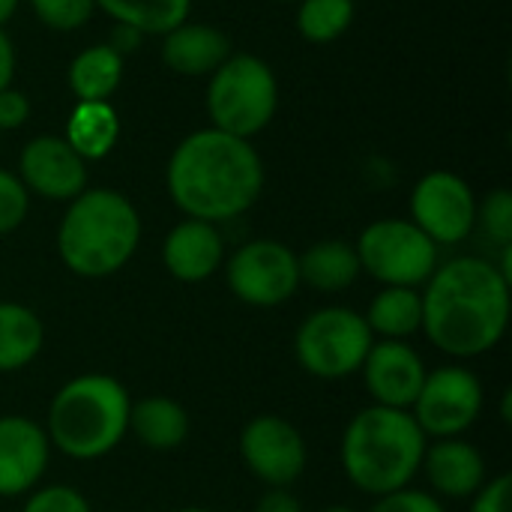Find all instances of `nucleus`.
Here are the masks:
<instances>
[{
  "instance_id": "obj_1",
  "label": "nucleus",
  "mask_w": 512,
  "mask_h": 512,
  "mask_svg": "<svg viewBox=\"0 0 512 512\" xmlns=\"http://www.w3.org/2000/svg\"><path fill=\"white\" fill-rule=\"evenodd\" d=\"M510 279L486 258H453L423 285V336L447 357L474 360L501 345L510 327Z\"/></svg>"
},
{
  "instance_id": "obj_2",
  "label": "nucleus",
  "mask_w": 512,
  "mask_h": 512,
  "mask_svg": "<svg viewBox=\"0 0 512 512\" xmlns=\"http://www.w3.org/2000/svg\"><path fill=\"white\" fill-rule=\"evenodd\" d=\"M165 186L186 219L210 225L243 216L264 189V162L246 138L219 129L186 135L165 168Z\"/></svg>"
},
{
  "instance_id": "obj_3",
  "label": "nucleus",
  "mask_w": 512,
  "mask_h": 512,
  "mask_svg": "<svg viewBox=\"0 0 512 512\" xmlns=\"http://www.w3.org/2000/svg\"><path fill=\"white\" fill-rule=\"evenodd\" d=\"M429 438L411 411L369 405L342 432V471L348 483L372 498L408 489L423 465Z\"/></svg>"
},
{
  "instance_id": "obj_4",
  "label": "nucleus",
  "mask_w": 512,
  "mask_h": 512,
  "mask_svg": "<svg viewBox=\"0 0 512 512\" xmlns=\"http://www.w3.org/2000/svg\"><path fill=\"white\" fill-rule=\"evenodd\" d=\"M129 390L102 372L69 378L48 402L45 435L51 450L72 462H96L129 435Z\"/></svg>"
},
{
  "instance_id": "obj_5",
  "label": "nucleus",
  "mask_w": 512,
  "mask_h": 512,
  "mask_svg": "<svg viewBox=\"0 0 512 512\" xmlns=\"http://www.w3.org/2000/svg\"><path fill=\"white\" fill-rule=\"evenodd\" d=\"M141 216L117 189H84L57 225V255L81 279H108L138 252Z\"/></svg>"
},
{
  "instance_id": "obj_6",
  "label": "nucleus",
  "mask_w": 512,
  "mask_h": 512,
  "mask_svg": "<svg viewBox=\"0 0 512 512\" xmlns=\"http://www.w3.org/2000/svg\"><path fill=\"white\" fill-rule=\"evenodd\" d=\"M276 105V75L255 54H234L210 75L207 114L213 120V129L219 132L249 141L273 120Z\"/></svg>"
},
{
  "instance_id": "obj_7",
  "label": "nucleus",
  "mask_w": 512,
  "mask_h": 512,
  "mask_svg": "<svg viewBox=\"0 0 512 512\" xmlns=\"http://www.w3.org/2000/svg\"><path fill=\"white\" fill-rule=\"evenodd\" d=\"M375 336L366 318L348 306H321L309 312L294 333L297 363L321 381L360 375Z\"/></svg>"
},
{
  "instance_id": "obj_8",
  "label": "nucleus",
  "mask_w": 512,
  "mask_h": 512,
  "mask_svg": "<svg viewBox=\"0 0 512 512\" xmlns=\"http://www.w3.org/2000/svg\"><path fill=\"white\" fill-rule=\"evenodd\" d=\"M360 270L384 288H423L438 270V246L411 219H378L354 243Z\"/></svg>"
},
{
  "instance_id": "obj_9",
  "label": "nucleus",
  "mask_w": 512,
  "mask_h": 512,
  "mask_svg": "<svg viewBox=\"0 0 512 512\" xmlns=\"http://www.w3.org/2000/svg\"><path fill=\"white\" fill-rule=\"evenodd\" d=\"M483 405H486L483 381L471 369L459 363H447L441 369L426 372L420 396L411 405V417L417 420V426L429 441L465 438V432L474 429V423L480 420Z\"/></svg>"
},
{
  "instance_id": "obj_10",
  "label": "nucleus",
  "mask_w": 512,
  "mask_h": 512,
  "mask_svg": "<svg viewBox=\"0 0 512 512\" xmlns=\"http://www.w3.org/2000/svg\"><path fill=\"white\" fill-rule=\"evenodd\" d=\"M225 282L231 294L246 306H285L300 288L297 252L279 240H249L225 261Z\"/></svg>"
},
{
  "instance_id": "obj_11",
  "label": "nucleus",
  "mask_w": 512,
  "mask_h": 512,
  "mask_svg": "<svg viewBox=\"0 0 512 512\" xmlns=\"http://www.w3.org/2000/svg\"><path fill=\"white\" fill-rule=\"evenodd\" d=\"M237 450H240L246 471L255 480H261L267 489L294 486L306 474V465H309L303 432L279 414L252 417L240 429Z\"/></svg>"
},
{
  "instance_id": "obj_12",
  "label": "nucleus",
  "mask_w": 512,
  "mask_h": 512,
  "mask_svg": "<svg viewBox=\"0 0 512 512\" xmlns=\"http://www.w3.org/2000/svg\"><path fill=\"white\" fill-rule=\"evenodd\" d=\"M411 222L435 246H456L477 225V198L459 174L429 171L411 192Z\"/></svg>"
},
{
  "instance_id": "obj_13",
  "label": "nucleus",
  "mask_w": 512,
  "mask_h": 512,
  "mask_svg": "<svg viewBox=\"0 0 512 512\" xmlns=\"http://www.w3.org/2000/svg\"><path fill=\"white\" fill-rule=\"evenodd\" d=\"M426 360L411 342L375 339L360 369L363 384L372 396V405L411 411L426 381Z\"/></svg>"
},
{
  "instance_id": "obj_14",
  "label": "nucleus",
  "mask_w": 512,
  "mask_h": 512,
  "mask_svg": "<svg viewBox=\"0 0 512 512\" xmlns=\"http://www.w3.org/2000/svg\"><path fill=\"white\" fill-rule=\"evenodd\" d=\"M21 183L45 201H72L87 189V162L57 135H36L18 159Z\"/></svg>"
},
{
  "instance_id": "obj_15",
  "label": "nucleus",
  "mask_w": 512,
  "mask_h": 512,
  "mask_svg": "<svg viewBox=\"0 0 512 512\" xmlns=\"http://www.w3.org/2000/svg\"><path fill=\"white\" fill-rule=\"evenodd\" d=\"M51 444L42 423L24 414L0 417V498L30 495L51 462Z\"/></svg>"
},
{
  "instance_id": "obj_16",
  "label": "nucleus",
  "mask_w": 512,
  "mask_h": 512,
  "mask_svg": "<svg viewBox=\"0 0 512 512\" xmlns=\"http://www.w3.org/2000/svg\"><path fill=\"white\" fill-rule=\"evenodd\" d=\"M162 264L168 276L183 285H198L213 279L225 264L222 231L201 219L177 222L162 240Z\"/></svg>"
},
{
  "instance_id": "obj_17",
  "label": "nucleus",
  "mask_w": 512,
  "mask_h": 512,
  "mask_svg": "<svg viewBox=\"0 0 512 512\" xmlns=\"http://www.w3.org/2000/svg\"><path fill=\"white\" fill-rule=\"evenodd\" d=\"M420 474H426L435 498L468 501L489 480L486 456L465 438L429 441L423 453Z\"/></svg>"
},
{
  "instance_id": "obj_18",
  "label": "nucleus",
  "mask_w": 512,
  "mask_h": 512,
  "mask_svg": "<svg viewBox=\"0 0 512 512\" xmlns=\"http://www.w3.org/2000/svg\"><path fill=\"white\" fill-rule=\"evenodd\" d=\"M231 57V42L210 24H189L168 30L162 39V63L177 75H213Z\"/></svg>"
},
{
  "instance_id": "obj_19",
  "label": "nucleus",
  "mask_w": 512,
  "mask_h": 512,
  "mask_svg": "<svg viewBox=\"0 0 512 512\" xmlns=\"http://www.w3.org/2000/svg\"><path fill=\"white\" fill-rule=\"evenodd\" d=\"M129 432L141 447L153 453H171L189 438V414L177 399L144 396L129 408Z\"/></svg>"
},
{
  "instance_id": "obj_20",
  "label": "nucleus",
  "mask_w": 512,
  "mask_h": 512,
  "mask_svg": "<svg viewBox=\"0 0 512 512\" xmlns=\"http://www.w3.org/2000/svg\"><path fill=\"white\" fill-rule=\"evenodd\" d=\"M297 264H300V285H309L321 294L348 291L363 273L357 249L348 240L312 243L303 255H297Z\"/></svg>"
},
{
  "instance_id": "obj_21",
  "label": "nucleus",
  "mask_w": 512,
  "mask_h": 512,
  "mask_svg": "<svg viewBox=\"0 0 512 512\" xmlns=\"http://www.w3.org/2000/svg\"><path fill=\"white\" fill-rule=\"evenodd\" d=\"M45 348L42 318L15 300H0V375L27 369Z\"/></svg>"
},
{
  "instance_id": "obj_22",
  "label": "nucleus",
  "mask_w": 512,
  "mask_h": 512,
  "mask_svg": "<svg viewBox=\"0 0 512 512\" xmlns=\"http://www.w3.org/2000/svg\"><path fill=\"white\" fill-rule=\"evenodd\" d=\"M366 324L375 339H393V342H411L423 330V297L420 288H381L369 309Z\"/></svg>"
},
{
  "instance_id": "obj_23",
  "label": "nucleus",
  "mask_w": 512,
  "mask_h": 512,
  "mask_svg": "<svg viewBox=\"0 0 512 512\" xmlns=\"http://www.w3.org/2000/svg\"><path fill=\"white\" fill-rule=\"evenodd\" d=\"M123 81V54L108 42L90 45L69 63V90L78 102H108Z\"/></svg>"
},
{
  "instance_id": "obj_24",
  "label": "nucleus",
  "mask_w": 512,
  "mask_h": 512,
  "mask_svg": "<svg viewBox=\"0 0 512 512\" xmlns=\"http://www.w3.org/2000/svg\"><path fill=\"white\" fill-rule=\"evenodd\" d=\"M120 138V120L111 102H78L66 123V144L84 159L96 162L114 150Z\"/></svg>"
},
{
  "instance_id": "obj_25",
  "label": "nucleus",
  "mask_w": 512,
  "mask_h": 512,
  "mask_svg": "<svg viewBox=\"0 0 512 512\" xmlns=\"http://www.w3.org/2000/svg\"><path fill=\"white\" fill-rule=\"evenodd\" d=\"M117 24H129L144 36H165L189 18L192 0H93Z\"/></svg>"
},
{
  "instance_id": "obj_26",
  "label": "nucleus",
  "mask_w": 512,
  "mask_h": 512,
  "mask_svg": "<svg viewBox=\"0 0 512 512\" xmlns=\"http://www.w3.org/2000/svg\"><path fill=\"white\" fill-rule=\"evenodd\" d=\"M354 21V0H300L297 30L315 45L339 39Z\"/></svg>"
},
{
  "instance_id": "obj_27",
  "label": "nucleus",
  "mask_w": 512,
  "mask_h": 512,
  "mask_svg": "<svg viewBox=\"0 0 512 512\" xmlns=\"http://www.w3.org/2000/svg\"><path fill=\"white\" fill-rule=\"evenodd\" d=\"M477 225H483L486 237L501 249L512 246V195L510 189H495L483 201H477Z\"/></svg>"
},
{
  "instance_id": "obj_28",
  "label": "nucleus",
  "mask_w": 512,
  "mask_h": 512,
  "mask_svg": "<svg viewBox=\"0 0 512 512\" xmlns=\"http://www.w3.org/2000/svg\"><path fill=\"white\" fill-rule=\"evenodd\" d=\"M36 18L48 27V30H78L90 21L96 3L93 0H30Z\"/></svg>"
},
{
  "instance_id": "obj_29",
  "label": "nucleus",
  "mask_w": 512,
  "mask_h": 512,
  "mask_svg": "<svg viewBox=\"0 0 512 512\" xmlns=\"http://www.w3.org/2000/svg\"><path fill=\"white\" fill-rule=\"evenodd\" d=\"M21 512H93L90 501L66 483L36 486L30 495H24Z\"/></svg>"
},
{
  "instance_id": "obj_30",
  "label": "nucleus",
  "mask_w": 512,
  "mask_h": 512,
  "mask_svg": "<svg viewBox=\"0 0 512 512\" xmlns=\"http://www.w3.org/2000/svg\"><path fill=\"white\" fill-rule=\"evenodd\" d=\"M27 210H30V192L15 174L0 168V237L21 228V222L27 219Z\"/></svg>"
},
{
  "instance_id": "obj_31",
  "label": "nucleus",
  "mask_w": 512,
  "mask_h": 512,
  "mask_svg": "<svg viewBox=\"0 0 512 512\" xmlns=\"http://www.w3.org/2000/svg\"><path fill=\"white\" fill-rule=\"evenodd\" d=\"M369 512H447L441 498H435L432 492H423V489H399V492H390V495H381L375 498L372 510Z\"/></svg>"
},
{
  "instance_id": "obj_32",
  "label": "nucleus",
  "mask_w": 512,
  "mask_h": 512,
  "mask_svg": "<svg viewBox=\"0 0 512 512\" xmlns=\"http://www.w3.org/2000/svg\"><path fill=\"white\" fill-rule=\"evenodd\" d=\"M510 495H512V477L510 474H498V477H489L480 492L471 501V510L468 512H510Z\"/></svg>"
},
{
  "instance_id": "obj_33",
  "label": "nucleus",
  "mask_w": 512,
  "mask_h": 512,
  "mask_svg": "<svg viewBox=\"0 0 512 512\" xmlns=\"http://www.w3.org/2000/svg\"><path fill=\"white\" fill-rule=\"evenodd\" d=\"M30 117V99L21 90H0V132L3 129H18Z\"/></svg>"
},
{
  "instance_id": "obj_34",
  "label": "nucleus",
  "mask_w": 512,
  "mask_h": 512,
  "mask_svg": "<svg viewBox=\"0 0 512 512\" xmlns=\"http://www.w3.org/2000/svg\"><path fill=\"white\" fill-rule=\"evenodd\" d=\"M255 512H303V504L297 495H291L288 489H267L258 504Z\"/></svg>"
},
{
  "instance_id": "obj_35",
  "label": "nucleus",
  "mask_w": 512,
  "mask_h": 512,
  "mask_svg": "<svg viewBox=\"0 0 512 512\" xmlns=\"http://www.w3.org/2000/svg\"><path fill=\"white\" fill-rule=\"evenodd\" d=\"M141 39H144V33L141 30H135V27H129V24H117L114 27V36H111V48L117 51V54H126V51H135L138 45H141Z\"/></svg>"
},
{
  "instance_id": "obj_36",
  "label": "nucleus",
  "mask_w": 512,
  "mask_h": 512,
  "mask_svg": "<svg viewBox=\"0 0 512 512\" xmlns=\"http://www.w3.org/2000/svg\"><path fill=\"white\" fill-rule=\"evenodd\" d=\"M12 75H15V48H12L9 36L3 33V27H0V90L9 87Z\"/></svg>"
},
{
  "instance_id": "obj_37",
  "label": "nucleus",
  "mask_w": 512,
  "mask_h": 512,
  "mask_svg": "<svg viewBox=\"0 0 512 512\" xmlns=\"http://www.w3.org/2000/svg\"><path fill=\"white\" fill-rule=\"evenodd\" d=\"M15 9H18V0H0V27L12 18Z\"/></svg>"
},
{
  "instance_id": "obj_38",
  "label": "nucleus",
  "mask_w": 512,
  "mask_h": 512,
  "mask_svg": "<svg viewBox=\"0 0 512 512\" xmlns=\"http://www.w3.org/2000/svg\"><path fill=\"white\" fill-rule=\"evenodd\" d=\"M324 512H357L354 507H348V504H333V507H327Z\"/></svg>"
},
{
  "instance_id": "obj_39",
  "label": "nucleus",
  "mask_w": 512,
  "mask_h": 512,
  "mask_svg": "<svg viewBox=\"0 0 512 512\" xmlns=\"http://www.w3.org/2000/svg\"><path fill=\"white\" fill-rule=\"evenodd\" d=\"M174 512H213V510H204V507H180V510Z\"/></svg>"
},
{
  "instance_id": "obj_40",
  "label": "nucleus",
  "mask_w": 512,
  "mask_h": 512,
  "mask_svg": "<svg viewBox=\"0 0 512 512\" xmlns=\"http://www.w3.org/2000/svg\"><path fill=\"white\" fill-rule=\"evenodd\" d=\"M279 3H291V0H279Z\"/></svg>"
}]
</instances>
